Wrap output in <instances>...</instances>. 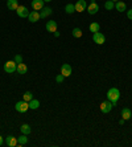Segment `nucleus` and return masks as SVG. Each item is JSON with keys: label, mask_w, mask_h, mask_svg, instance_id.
Instances as JSON below:
<instances>
[{"label": "nucleus", "mask_w": 132, "mask_h": 147, "mask_svg": "<svg viewBox=\"0 0 132 147\" xmlns=\"http://www.w3.org/2000/svg\"><path fill=\"white\" fill-rule=\"evenodd\" d=\"M74 5H75V11H77V12H83V11H86V8H87L86 0H78L77 4H74Z\"/></svg>", "instance_id": "nucleus-6"}, {"label": "nucleus", "mask_w": 132, "mask_h": 147, "mask_svg": "<svg viewBox=\"0 0 132 147\" xmlns=\"http://www.w3.org/2000/svg\"><path fill=\"white\" fill-rule=\"evenodd\" d=\"M41 17H40V13H38L37 11H32V12H29V16H28V20L31 21V23H36V21H38Z\"/></svg>", "instance_id": "nucleus-8"}, {"label": "nucleus", "mask_w": 132, "mask_h": 147, "mask_svg": "<svg viewBox=\"0 0 132 147\" xmlns=\"http://www.w3.org/2000/svg\"><path fill=\"white\" fill-rule=\"evenodd\" d=\"M44 1H52V0H44Z\"/></svg>", "instance_id": "nucleus-32"}, {"label": "nucleus", "mask_w": 132, "mask_h": 147, "mask_svg": "<svg viewBox=\"0 0 132 147\" xmlns=\"http://www.w3.org/2000/svg\"><path fill=\"white\" fill-rule=\"evenodd\" d=\"M132 117V113H131V110L128 109V107H124V109L122 110V118L124 121H127V119H129Z\"/></svg>", "instance_id": "nucleus-17"}, {"label": "nucleus", "mask_w": 132, "mask_h": 147, "mask_svg": "<svg viewBox=\"0 0 132 147\" xmlns=\"http://www.w3.org/2000/svg\"><path fill=\"white\" fill-rule=\"evenodd\" d=\"M16 72L19 73V74H25V73L28 72V66L24 64V62H21V64H17V69Z\"/></svg>", "instance_id": "nucleus-14"}, {"label": "nucleus", "mask_w": 132, "mask_h": 147, "mask_svg": "<svg viewBox=\"0 0 132 147\" xmlns=\"http://www.w3.org/2000/svg\"><path fill=\"white\" fill-rule=\"evenodd\" d=\"M127 17H128V19H131V20H132V9L127 11Z\"/></svg>", "instance_id": "nucleus-29"}, {"label": "nucleus", "mask_w": 132, "mask_h": 147, "mask_svg": "<svg viewBox=\"0 0 132 147\" xmlns=\"http://www.w3.org/2000/svg\"><path fill=\"white\" fill-rule=\"evenodd\" d=\"M27 142H28V138L25 134H23L21 137L17 138V146H24V144H27Z\"/></svg>", "instance_id": "nucleus-19"}, {"label": "nucleus", "mask_w": 132, "mask_h": 147, "mask_svg": "<svg viewBox=\"0 0 132 147\" xmlns=\"http://www.w3.org/2000/svg\"><path fill=\"white\" fill-rule=\"evenodd\" d=\"M115 8L119 11V12H124V11H127V5H125V3H123V1H116L115 4Z\"/></svg>", "instance_id": "nucleus-18"}, {"label": "nucleus", "mask_w": 132, "mask_h": 147, "mask_svg": "<svg viewBox=\"0 0 132 147\" xmlns=\"http://www.w3.org/2000/svg\"><path fill=\"white\" fill-rule=\"evenodd\" d=\"M61 74L64 76V77H69V76L71 74V66L69 65V64H64V65L61 66Z\"/></svg>", "instance_id": "nucleus-9"}, {"label": "nucleus", "mask_w": 132, "mask_h": 147, "mask_svg": "<svg viewBox=\"0 0 132 147\" xmlns=\"http://www.w3.org/2000/svg\"><path fill=\"white\" fill-rule=\"evenodd\" d=\"M112 1H119V0H112Z\"/></svg>", "instance_id": "nucleus-33"}, {"label": "nucleus", "mask_w": 132, "mask_h": 147, "mask_svg": "<svg viewBox=\"0 0 132 147\" xmlns=\"http://www.w3.org/2000/svg\"><path fill=\"white\" fill-rule=\"evenodd\" d=\"M16 69H17V64L13 61V60L7 61L5 64H4V72H5V73H9V74H12L13 72H16Z\"/></svg>", "instance_id": "nucleus-2"}, {"label": "nucleus", "mask_w": 132, "mask_h": 147, "mask_svg": "<svg viewBox=\"0 0 132 147\" xmlns=\"http://www.w3.org/2000/svg\"><path fill=\"white\" fill-rule=\"evenodd\" d=\"M13 61L16 62V64H21V62H24V61H23V57H21L20 55H16V56H15Z\"/></svg>", "instance_id": "nucleus-27"}, {"label": "nucleus", "mask_w": 132, "mask_h": 147, "mask_svg": "<svg viewBox=\"0 0 132 147\" xmlns=\"http://www.w3.org/2000/svg\"><path fill=\"white\" fill-rule=\"evenodd\" d=\"M119 97H120L119 89H116V88L109 89V92H107V98H109V101L112 103V106H116V103H118V101H119Z\"/></svg>", "instance_id": "nucleus-1"}, {"label": "nucleus", "mask_w": 132, "mask_h": 147, "mask_svg": "<svg viewBox=\"0 0 132 147\" xmlns=\"http://www.w3.org/2000/svg\"><path fill=\"white\" fill-rule=\"evenodd\" d=\"M73 36H74L75 38L82 37V31L79 29V28H74V29H73Z\"/></svg>", "instance_id": "nucleus-25"}, {"label": "nucleus", "mask_w": 132, "mask_h": 147, "mask_svg": "<svg viewBox=\"0 0 132 147\" xmlns=\"http://www.w3.org/2000/svg\"><path fill=\"white\" fill-rule=\"evenodd\" d=\"M99 29H101V25L98 23H91L90 24V32L95 33V32H99Z\"/></svg>", "instance_id": "nucleus-23"}, {"label": "nucleus", "mask_w": 132, "mask_h": 147, "mask_svg": "<svg viewBox=\"0 0 132 147\" xmlns=\"http://www.w3.org/2000/svg\"><path fill=\"white\" fill-rule=\"evenodd\" d=\"M112 103L110 102V101H105V102H102L101 103V111L102 113H105V114H107V113H110L112 110Z\"/></svg>", "instance_id": "nucleus-5"}, {"label": "nucleus", "mask_w": 132, "mask_h": 147, "mask_svg": "<svg viewBox=\"0 0 132 147\" xmlns=\"http://www.w3.org/2000/svg\"><path fill=\"white\" fill-rule=\"evenodd\" d=\"M20 130H21V133L25 134V135H28V134H31V133H32L31 126H29V125H27V123H24L23 126L20 127Z\"/></svg>", "instance_id": "nucleus-20"}, {"label": "nucleus", "mask_w": 132, "mask_h": 147, "mask_svg": "<svg viewBox=\"0 0 132 147\" xmlns=\"http://www.w3.org/2000/svg\"><path fill=\"white\" fill-rule=\"evenodd\" d=\"M65 11H66V13H69V15L74 13V12H75V5H74V4H66Z\"/></svg>", "instance_id": "nucleus-22"}, {"label": "nucleus", "mask_w": 132, "mask_h": 147, "mask_svg": "<svg viewBox=\"0 0 132 147\" xmlns=\"http://www.w3.org/2000/svg\"><path fill=\"white\" fill-rule=\"evenodd\" d=\"M7 7L11 11H16L19 7V3H17V0H7Z\"/></svg>", "instance_id": "nucleus-16"}, {"label": "nucleus", "mask_w": 132, "mask_h": 147, "mask_svg": "<svg viewBox=\"0 0 132 147\" xmlns=\"http://www.w3.org/2000/svg\"><path fill=\"white\" fill-rule=\"evenodd\" d=\"M64 78H65V77L62 74H58L57 77H56V81H57L58 84H62V82H64Z\"/></svg>", "instance_id": "nucleus-28"}, {"label": "nucleus", "mask_w": 132, "mask_h": 147, "mask_svg": "<svg viewBox=\"0 0 132 147\" xmlns=\"http://www.w3.org/2000/svg\"><path fill=\"white\" fill-rule=\"evenodd\" d=\"M5 143H7V146H9V147L17 146V138L12 137V135H8V137L5 138Z\"/></svg>", "instance_id": "nucleus-13"}, {"label": "nucleus", "mask_w": 132, "mask_h": 147, "mask_svg": "<svg viewBox=\"0 0 132 147\" xmlns=\"http://www.w3.org/2000/svg\"><path fill=\"white\" fill-rule=\"evenodd\" d=\"M87 11H88V13H90V15H95L99 11V5L96 4V1H95V0H91L90 5L87 7Z\"/></svg>", "instance_id": "nucleus-7"}, {"label": "nucleus", "mask_w": 132, "mask_h": 147, "mask_svg": "<svg viewBox=\"0 0 132 147\" xmlns=\"http://www.w3.org/2000/svg\"><path fill=\"white\" fill-rule=\"evenodd\" d=\"M15 109H16V111H19V113H25L28 109H29V102H27V101H20V102H17L16 105H15Z\"/></svg>", "instance_id": "nucleus-3"}, {"label": "nucleus", "mask_w": 132, "mask_h": 147, "mask_svg": "<svg viewBox=\"0 0 132 147\" xmlns=\"http://www.w3.org/2000/svg\"><path fill=\"white\" fill-rule=\"evenodd\" d=\"M16 12H17V15H19L20 17H28V16H29V11H28L25 7H21V5H19V7H17Z\"/></svg>", "instance_id": "nucleus-10"}, {"label": "nucleus", "mask_w": 132, "mask_h": 147, "mask_svg": "<svg viewBox=\"0 0 132 147\" xmlns=\"http://www.w3.org/2000/svg\"><path fill=\"white\" fill-rule=\"evenodd\" d=\"M3 144V137H0V146Z\"/></svg>", "instance_id": "nucleus-31"}, {"label": "nucleus", "mask_w": 132, "mask_h": 147, "mask_svg": "<svg viewBox=\"0 0 132 147\" xmlns=\"http://www.w3.org/2000/svg\"><path fill=\"white\" fill-rule=\"evenodd\" d=\"M92 40H94L95 44L102 45V44H105L106 37H105V34L101 33V32H95V33L92 34Z\"/></svg>", "instance_id": "nucleus-4"}, {"label": "nucleus", "mask_w": 132, "mask_h": 147, "mask_svg": "<svg viewBox=\"0 0 132 147\" xmlns=\"http://www.w3.org/2000/svg\"><path fill=\"white\" fill-rule=\"evenodd\" d=\"M23 99L24 101H27V102H29V101H32L33 99V94H32L31 92H25L23 96Z\"/></svg>", "instance_id": "nucleus-24"}, {"label": "nucleus", "mask_w": 132, "mask_h": 147, "mask_svg": "<svg viewBox=\"0 0 132 147\" xmlns=\"http://www.w3.org/2000/svg\"><path fill=\"white\" fill-rule=\"evenodd\" d=\"M115 7V4H114V1L112 0H109V1H106V4H105V8L107 11H110V9H112V8Z\"/></svg>", "instance_id": "nucleus-26"}, {"label": "nucleus", "mask_w": 132, "mask_h": 147, "mask_svg": "<svg viewBox=\"0 0 132 147\" xmlns=\"http://www.w3.org/2000/svg\"><path fill=\"white\" fill-rule=\"evenodd\" d=\"M50 15H52V8L50 7L42 8V9H41V12H40V17H41V19H45V17L50 16Z\"/></svg>", "instance_id": "nucleus-15"}, {"label": "nucleus", "mask_w": 132, "mask_h": 147, "mask_svg": "<svg viewBox=\"0 0 132 147\" xmlns=\"http://www.w3.org/2000/svg\"><path fill=\"white\" fill-rule=\"evenodd\" d=\"M32 8L34 11H40L44 8V0H33L32 1Z\"/></svg>", "instance_id": "nucleus-11"}, {"label": "nucleus", "mask_w": 132, "mask_h": 147, "mask_svg": "<svg viewBox=\"0 0 132 147\" xmlns=\"http://www.w3.org/2000/svg\"><path fill=\"white\" fill-rule=\"evenodd\" d=\"M53 34H54L56 37H60V32H57V31H56V32H53Z\"/></svg>", "instance_id": "nucleus-30"}, {"label": "nucleus", "mask_w": 132, "mask_h": 147, "mask_svg": "<svg viewBox=\"0 0 132 147\" xmlns=\"http://www.w3.org/2000/svg\"><path fill=\"white\" fill-rule=\"evenodd\" d=\"M46 31L48 32H56L57 31V23H56L54 20H50V21H48L46 23Z\"/></svg>", "instance_id": "nucleus-12"}, {"label": "nucleus", "mask_w": 132, "mask_h": 147, "mask_svg": "<svg viewBox=\"0 0 132 147\" xmlns=\"http://www.w3.org/2000/svg\"><path fill=\"white\" fill-rule=\"evenodd\" d=\"M40 107V102H38L37 99H32V101H29V109H33V110H36V109H38Z\"/></svg>", "instance_id": "nucleus-21"}]
</instances>
